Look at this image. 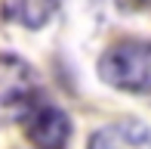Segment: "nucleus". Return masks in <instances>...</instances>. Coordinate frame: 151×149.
Instances as JSON below:
<instances>
[{
  "label": "nucleus",
  "instance_id": "1",
  "mask_svg": "<svg viewBox=\"0 0 151 149\" xmlns=\"http://www.w3.org/2000/svg\"><path fill=\"white\" fill-rule=\"evenodd\" d=\"M99 78L114 90L151 93V40H120L99 56Z\"/></svg>",
  "mask_w": 151,
  "mask_h": 149
},
{
  "label": "nucleus",
  "instance_id": "2",
  "mask_svg": "<svg viewBox=\"0 0 151 149\" xmlns=\"http://www.w3.org/2000/svg\"><path fill=\"white\" fill-rule=\"evenodd\" d=\"M40 103L37 74L25 59L12 53H0V106L12 118H25Z\"/></svg>",
  "mask_w": 151,
  "mask_h": 149
},
{
  "label": "nucleus",
  "instance_id": "3",
  "mask_svg": "<svg viewBox=\"0 0 151 149\" xmlns=\"http://www.w3.org/2000/svg\"><path fill=\"white\" fill-rule=\"evenodd\" d=\"M22 121H25V134L34 143V149H65L71 140V118L52 103L40 99Z\"/></svg>",
  "mask_w": 151,
  "mask_h": 149
},
{
  "label": "nucleus",
  "instance_id": "4",
  "mask_svg": "<svg viewBox=\"0 0 151 149\" xmlns=\"http://www.w3.org/2000/svg\"><path fill=\"white\" fill-rule=\"evenodd\" d=\"M86 149H151V127L139 118H123L93 131Z\"/></svg>",
  "mask_w": 151,
  "mask_h": 149
},
{
  "label": "nucleus",
  "instance_id": "5",
  "mask_svg": "<svg viewBox=\"0 0 151 149\" xmlns=\"http://www.w3.org/2000/svg\"><path fill=\"white\" fill-rule=\"evenodd\" d=\"M0 12L22 28H43L56 16V0H0Z\"/></svg>",
  "mask_w": 151,
  "mask_h": 149
},
{
  "label": "nucleus",
  "instance_id": "6",
  "mask_svg": "<svg viewBox=\"0 0 151 149\" xmlns=\"http://www.w3.org/2000/svg\"><path fill=\"white\" fill-rule=\"evenodd\" d=\"M136 3H139V6H148V3H151V0H136Z\"/></svg>",
  "mask_w": 151,
  "mask_h": 149
}]
</instances>
